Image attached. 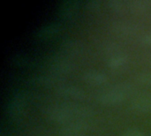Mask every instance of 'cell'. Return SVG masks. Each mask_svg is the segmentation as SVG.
Returning a JSON list of instances; mask_svg holds the SVG:
<instances>
[{
	"label": "cell",
	"mask_w": 151,
	"mask_h": 136,
	"mask_svg": "<svg viewBox=\"0 0 151 136\" xmlns=\"http://www.w3.org/2000/svg\"><path fill=\"white\" fill-rule=\"evenodd\" d=\"M130 91L127 85L119 84L111 89L101 93L97 96V101L104 105H116L122 103L127 96V94Z\"/></svg>",
	"instance_id": "6da1fadb"
},
{
	"label": "cell",
	"mask_w": 151,
	"mask_h": 136,
	"mask_svg": "<svg viewBox=\"0 0 151 136\" xmlns=\"http://www.w3.org/2000/svg\"><path fill=\"white\" fill-rule=\"evenodd\" d=\"M27 104V96L24 92L15 94L7 104V115L12 120H19L22 118Z\"/></svg>",
	"instance_id": "7a4b0ae2"
},
{
	"label": "cell",
	"mask_w": 151,
	"mask_h": 136,
	"mask_svg": "<svg viewBox=\"0 0 151 136\" xmlns=\"http://www.w3.org/2000/svg\"><path fill=\"white\" fill-rule=\"evenodd\" d=\"M44 115L49 120L59 124L66 123L73 119L64 104L48 106L44 110Z\"/></svg>",
	"instance_id": "3957f363"
},
{
	"label": "cell",
	"mask_w": 151,
	"mask_h": 136,
	"mask_svg": "<svg viewBox=\"0 0 151 136\" xmlns=\"http://www.w3.org/2000/svg\"><path fill=\"white\" fill-rule=\"evenodd\" d=\"M50 69L58 74H68L73 71L72 63L63 56H53L49 60Z\"/></svg>",
	"instance_id": "277c9868"
},
{
	"label": "cell",
	"mask_w": 151,
	"mask_h": 136,
	"mask_svg": "<svg viewBox=\"0 0 151 136\" xmlns=\"http://www.w3.org/2000/svg\"><path fill=\"white\" fill-rule=\"evenodd\" d=\"M56 92L57 94H58L63 97L72 98L73 100H78V101L85 100L87 97V94L82 89L73 85L60 86L56 89Z\"/></svg>",
	"instance_id": "5b68a950"
},
{
	"label": "cell",
	"mask_w": 151,
	"mask_h": 136,
	"mask_svg": "<svg viewBox=\"0 0 151 136\" xmlns=\"http://www.w3.org/2000/svg\"><path fill=\"white\" fill-rule=\"evenodd\" d=\"M73 118H88L93 115V111L86 105L75 104V103H65L64 104Z\"/></svg>",
	"instance_id": "8992f818"
},
{
	"label": "cell",
	"mask_w": 151,
	"mask_h": 136,
	"mask_svg": "<svg viewBox=\"0 0 151 136\" xmlns=\"http://www.w3.org/2000/svg\"><path fill=\"white\" fill-rule=\"evenodd\" d=\"M60 49L62 51L70 57H77L80 56L83 51V46L82 44L76 40H71L67 39L61 42Z\"/></svg>",
	"instance_id": "52a82bcc"
},
{
	"label": "cell",
	"mask_w": 151,
	"mask_h": 136,
	"mask_svg": "<svg viewBox=\"0 0 151 136\" xmlns=\"http://www.w3.org/2000/svg\"><path fill=\"white\" fill-rule=\"evenodd\" d=\"M82 79L86 83L92 86H100L106 83L108 81L107 76L104 73L95 70L84 73L82 75Z\"/></svg>",
	"instance_id": "ba28073f"
},
{
	"label": "cell",
	"mask_w": 151,
	"mask_h": 136,
	"mask_svg": "<svg viewBox=\"0 0 151 136\" xmlns=\"http://www.w3.org/2000/svg\"><path fill=\"white\" fill-rule=\"evenodd\" d=\"M62 27L59 23H50L41 28L35 34V36L40 39H49L58 35L61 32Z\"/></svg>",
	"instance_id": "9c48e42d"
},
{
	"label": "cell",
	"mask_w": 151,
	"mask_h": 136,
	"mask_svg": "<svg viewBox=\"0 0 151 136\" xmlns=\"http://www.w3.org/2000/svg\"><path fill=\"white\" fill-rule=\"evenodd\" d=\"M80 6V2L74 1V0H68L62 2L59 5L58 13L59 16L63 19H70L78 11Z\"/></svg>",
	"instance_id": "30bf717a"
},
{
	"label": "cell",
	"mask_w": 151,
	"mask_h": 136,
	"mask_svg": "<svg viewBox=\"0 0 151 136\" xmlns=\"http://www.w3.org/2000/svg\"><path fill=\"white\" fill-rule=\"evenodd\" d=\"M131 108L142 113L151 112V95H142L136 97L132 102Z\"/></svg>",
	"instance_id": "8fae6325"
},
{
	"label": "cell",
	"mask_w": 151,
	"mask_h": 136,
	"mask_svg": "<svg viewBox=\"0 0 151 136\" xmlns=\"http://www.w3.org/2000/svg\"><path fill=\"white\" fill-rule=\"evenodd\" d=\"M88 126L83 121L72 122L63 127L61 135L64 136H77L87 129Z\"/></svg>",
	"instance_id": "7c38bea8"
},
{
	"label": "cell",
	"mask_w": 151,
	"mask_h": 136,
	"mask_svg": "<svg viewBox=\"0 0 151 136\" xmlns=\"http://www.w3.org/2000/svg\"><path fill=\"white\" fill-rule=\"evenodd\" d=\"M128 58L125 54H115L108 61V65L111 69H119L127 64Z\"/></svg>",
	"instance_id": "4fadbf2b"
},
{
	"label": "cell",
	"mask_w": 151,
	"mask_h": 136,
	"mask_svg": "<svg viewBox=\"0 0 151 136\" xmlns=\"http://www.w3.org/2000/svg\"><path fill=\"white\" fill-rule=\"evenodd\" d=\"M107 4L112 12L119 13V14L124 13L127 9V3L120 1V0H110L107 2Z\"/></svg>",
	"instance_id": "5bb4252c"
},
{
	"label": "cell",
	"mask_w": 151,
	"mask_h": 136,
	"mask_svg": "<svg viewBox=\"0 0 151 136\" xmlns=\"http://www.w3.org/2000/svg\"><path fill=\"white\" fill-rule=\"evenodd\" d=\"M127 7L134 13H142L147 9L146 3L143 1H138V0L130 1V2H127Z\"/></svg>",
	"instance_id": "9a60e30c"
},
{
	"label": "cell",
	"mask_w": 151,
	"mask_h": 136,
	"mask_svg": "<svg viewBox=\"0 0 151 136\" xmlns=\"http://www.w3.org/2000/svg\"><path fill=\"white\" fill-rule=\"evenodd\" d=\"M30 82L35 86L36 85L40 87H50V85L53 84V80L49 76L42 75V76H35L34 78H31Z\"/></svg>",
	"instance_id": "2e32d148"
},
{
	"label": "cell",
	"mask_w": 151,
	"mask_h": 136,
	"mask_svg": "<svg viewBox=\"0 0 151 136\" xmlns=\"http://www.w3.org/2000/svg\"><path fill=\"white\" fill-rule=\"evenodd\" d=\"M136 80L142 84L151 85V72L141 73L136 76Z\"/></svg>",
	"instance_id": "e0dca14e"
},
{
	"label": "cell",
	"mask_w": 151,
	"mask_h": 136,
	"mask_svg": "<svg viewBox=\"0 0 151 136\" xmlns=\"http://www.w3.org/2000/svg\"><path fill=\"white\" fill-rule=\"evenodd\" d=\"M101 6V2L97 1V0H91V1H88L86 3V8L89 11H96L100 8Z\"/></svg>",
	"instance_id": "ac0fdd59"
},
{
	"label": "cell",
	"mask_w": 151,
	"mask_h": 136,
	"mask_svg": "<svg viewBox=\"0 0 151 136\" xmlns=\"http://www.w3.org/2000/svg\"><path fill=\"white\" fill-rule=\"evenodd\" d=\"M123 136H144L143 133L138 129H129L127 130Z\"/></svg>",
	"instance_id": "d6986e66"
},
{
	"label": "cell",
	"mask_w": 151,
	"mask_h": 136,
	"mask_svg": "<svg viewBox=\"0 0 151 136\" xmlns=\"http://www.w3.org/2000/svg\"><path fill=\"white\" fill-rule=\"evenodd\" d=\"M142 42L147 45H151V32L144 35V37L142 38Z\"/></svg>",
	"instance_id": "ffe728a7"
}]
</instances>
